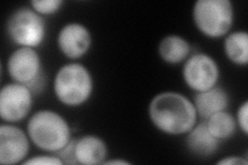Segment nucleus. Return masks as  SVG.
I'll list each match as a JSON object with an SVG mask.
<instances>
[{
	"mask_svg": "<svg viewBox=\"0 0 248 165\" xmlns=\"http://www.w3.org/2000/svg\"><path fill=\"white\" fill-rule=\"evenodd\" d=\"M153 126L167 135H185L198 122L192 101L176 91H165L155 95L148 106Z\"/></svg>",
	"mask_w": 248,
	"mask_h": 165,
	"instance_id": "nucleus-1",
	"label": "nucleus"
},
{
	"mask_svg": "<svg viewBox=\"0 0 248 165\" xmlns=\"http://www.w3.org/2000/svg\"><path fill=\"white\" fill-rule=\"evenodd\" d=\"M27 135L40 150L56 154L72 140V129L63 116L52 109H41L29 118Z\"/></svg>",
	"mask_w": 248,
	"mask_h": 165,
	"instance_id": "nucleus-2",
	"label": "nucleus"
},
{
	"mask_svg": "<svg viewBox=\"0 0 248 165\" xmlns=\"http://www.w3.org/2000/svg\"><path fill=\"white\" fill-rule=\"evenodd\" d=\"M94 90L90 70L79 62L62 65L54 76L53 91L56 99L66 106L77 107L86 104Z\"/></svg>",
	"mask_w": 248,
	"mask_h": 165,
	"instance_id": "nucleus-3",
	"label": "nucleus"
},
{
	"mask_svg": "<svg viewBox=\"0 0 248 165\" xmlns=\"http://www.w3.org/2000/svg\"><path fill=\"white\" fill-rule=\"evenodd\" d=\"M235 20L230 0H197L192 7V21L200 32L209 38L226 36Z\"/></svg>",
	"mask_w": 248,
	"mask_h": 165,
	"instance_id": "nucleus-4",
	"label": "nucleus"
},
{
	"mask_svg": "<svg viewBox=\"0 0 248 165\" xmlns=\"http://www.w3.org/2000/svg\"><path fill=\"white\" fill-rule=\"evenodd\" d=\"M6 33L18 46L36 49L45 42L46 23L45 17L30 6L14 11L6 22Z\"/></svg>",
	"mask_w": 248,
	"mask_h": 165,
	"instance_id": "nucleus-5",
	"label": "nucleus"
},
{
	"mask_svg": "<svg viewBox=\"0 0 248 165\" xmlns=\"http://www.w3.org/2000/svg\"><path fill=\"white\" fill-rule=\"evenodd\" d=\"M220 69L216 60L206 53H195L184 61L182 77L191 90L202 92L211 89L219 81Z\"/></svg>",
	"mask_w": 248,
	"mask_h": 165,
	"instance_id": "nucleus-6",
	"label": "nucleus"
},
{
	"mask_svg": "<svg viewBox=\"0 0 248 165\" xmlns=\"http://www.w3.org/2000/svg\"><path fill=\"white\" fill-rule=\"evenodd\" d=\"M33 93L27 86L9 83L0 90V118L4 123H18L30 114L33 105Z\"/></svg>",
	"mask_w": 248,
	"mask_h": 165,
	"instance_id": "nucleus-7",
	"label": "nucleus"
},
{
	"mask_svg": "<svg viewBox=\"0 0 248 165\" xmlns=\"http://www.w3.org/2000/svg\"><path fill=\"white\" fill-rule=\"evenodd\" d=\"M7 74L15 83L28 86L45 75L42 58L33 48L19 46L6 62Z\"/></svg>",
	"mask_w": 248,
	"mask_h": 165,
	"instance_id": "nucleus-8",
	"label": "nucleus"
},
{
	"mask_svg": "<svg viewBox=\"0 0 248 165\" xmlns=\"http://www.w3.org/2000/svg\"><path fill=\"white\" fill-rule=\"evenodd\" d=\"M30 138L27 132L12 123L0 126V163L14 165L23 163L30 151Z\"/></svg>",
	"mask_w": 248,
	"mask_h": 165,
	"instance_id": "nucleus-9",
	"label": "nucleus"
},
{
	"mask_svg": "<svg viewBox=\"0 0 248 165\" xmlns=\"http://www.w3.org/2000/svg\"><path fill=\"white\" fill-rule=\"evenodd\" d=\"M57 45L63 56L78 60L89 52L92 45V34L83 23L69 22L60 28Z\"/></svg>",
	"mask_w": 248,
	"mask_h": 165,
	"instance_id": "nucleus-10",
	"label": "nucleus"
},
{
	"mask_svg": "<svg viewBox=\"0 0 248 165\" xmlns=\"http://www.w3.org/2000/svg\"><path fill=\"white\" fill-rule=\"evenodd\" d=\"M75 158L77 164H104L108 158V146L106 141L94 135H86L75 138Z\"/></svg>",
	"mask_w": 248,
	"mask_h": 165,
	"instance_id": "nucleus-11",
	"label": "nucleus"
},
{
	"mask_svg": "<svg viewBox=\"0 0 248 165\" xmlns=\"http://www.w3.org/2000/svg\"><path fill=\"white\" fill-rule=\"evenodd\" d=\"M192 104L196 107L198 117L205 121L210 116L228 109L230 95L226 89L215 86L209 90L197 92Z\"/></svg>",
	"mask_w": 248,
	"mask_h": 165,
	"instance_id": "nucleus-12",
	"label": "nucleus"
},
{
	"mask_svg": "<svg viewBox=\"0 0 248 165\" xmlns=\"http://www.w3.org/2000/svg\"><path fill=\"white\" fill-rule=\"evenodd\" d=\"M185 146L190 154L197 157H211L218 150L220 140L214 137L210 131L208 130L205 121L202 120L200 123L193 126L185 135Z\"/></svg>",
	"mask_w": 248,
	"mask_h": 165,
	"instance_id": "nucleus-13",
	"label": "nucleus"
},
{
	"mask_svg": "<svg viewBox=\"0 0 248 165\" xmlns=\"http://www.w3.org/2000/svg\"><path fill=\"white\" fill-rule=\"evenodd\" d=\"M158 54L161 60L168 64L184 63L191 55V45L183 36L170 34L159 42Z\"/></svg>",
	"mask_w": 248,
	"mask_h": 165,
	"instance_id": "nucleus-14",
	"label": "nucleus"
},
{
	"mask_svg": "<svg viewBox=\"0 0 248 165\" xmlns=\"http://www.w3.org/2000/svg\"><path fill=\"white\" fill-rule=\"evenodd\" d=\"M223 52L232 64L246 66L248 63V33L245 30H236L224 36Z\"/></svg>",
	"mask_w": 248,
	"mask_h": 165,
	"instance_id": "nucleus-15",
	"label": "nucleus"
},
{
	"mask_svg": "<svg viewBox=\"0 0 248 165\" xmlns=\"http://www.w3.org/2000/svg\"><path fill=\"white\" fill-rule=\"evenodd\" d=\"M205 123L211 135L220 141L234 136L237 131L236 118L228 109L210 116Z\"/></svg>",
	"mask_w": 248,
	"mask_h": 165,
	"instance_id": "nucleus-16",
	"label": "nucleus"
},
{
	"mask_svg": "<svg viewBox=\"0 0 248 165\" xmlns=\"http://www.w3.org/2000/svg\"><path fill=\"white\" fill-rule=\"evenodd\" d=\"M63 4V0H31L29 2L31 9L43 17L58 13Z\"/></svg>",
	"mask_w": 248,
	"mask_h": 165,
	"instance_id": "nucleus-17",
	"label": "nucleus"
},
{
	"mask_svg": "<svg viewBox=\"0 0 248 165\" xmlns=\"http://www.w3.org/2000/svg\"><path fill=\"white\" fill-rule=\"evenodd\" d=\"M24 165H63V162L56 154H41L28 157L23 162Z\"/></svg>",
	"mask_w": 248,
	"mask_h": 165,
	"instance_id": "nucleus-18",
	"label": "nucleus"
},
{
	"mask_svg": "<svg viewBox=\"0 0 248 165\" xmlns=\"http://www.w3.org/2000/svg\"><path fill=\"white\" fill-rule=\"evenodd\" d=\"M237 126L245 135H248V101L244 100L237 109L235 116Z\"/></svg>",
	"mask_w": 248,
	"mask_h": 165,
	"instance_id": "nucleus-19",
	"label": "nucleus"
},
{
	"mask_svg": "<svg viewBox=\"0 0 248 165\" xmlns=\"http://www.w3.org/2000/svg\"><path fill=\"white\" fill-rule=\"evenodd\" d=\"M56 155L62 160L63 164H77L75 158V138H72V140L63 149L57 152Z\"/></svg>",
	"mask_w": 248,
	"mask_h": 165,
	"instance_id": "nucleus-20",
	"label": "nucleus"
},
{
	"mask_svg": "<svg viewBox=\"0 0 248 165\" xmlns=\"http://www.w3.org/2000/svg\"><path fill=\"white\" fill-rule=\"evenodd\" d=\"M216 164H218V165H247L248 160L246 157L232 155V156H227V157H224V158H221L220 160L216 162Z\"/></svg>",
	"mask_w": 248,
	"mask_h": 165,
	"instance_id": "nucleus-21",
	"label": "nucleus"
},
{
	"mask_svg": "<svg viewBox=\"0 0 248 165\" xmlns=\"http://www.w3.org/2000/svg\"><path fill=\"white\" fill-rule=\"evenodd\" d=\"M130 162L124 160V159H110L106 160L104 162V165H128Z\"/></svg>",
	"mask_w": 248,
	"mask_h": 165,
	"instance_id": "nucleus-22",
	"label": "nucleus"
}]
</instances>
